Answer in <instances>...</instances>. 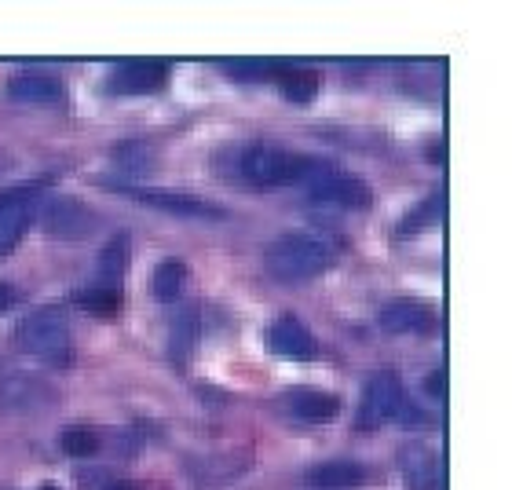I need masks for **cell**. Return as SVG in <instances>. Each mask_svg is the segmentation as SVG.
I'll return each mask as SVG.
<instances>
[{"label":"cell","instance_id":"obj_1","mask_svg":"<svg viewBox=\"0 0 512 490\" xmlns=\"http://www.w3.org/2000/svg\"><path fill=\"white\" fill-rule=\"evenodd\" d=\"M227 172L246 191H278V187H304L308 176L319 169V158L300 150L275 147V143H246L227 154Z\"/></svg>","mask_w":512,"mask_h":490},{"label":"cell","instance_id":"obj_2","mask_svg":"<svg viewBox=\"0 0 512 490\" xmlns=\"http://www.w3.org/2000/svg\"><path fill=\"white\" fill-rule=\"evenodd\" d=\"M337 253H341V245L330 242V238L311 235V231H293V235H282L267 245L264 267L275 282L297 286V282H311V278L326 275L337 264Z\"/></svg>","mask_w":512,"mask_h":490},{"label":"cell","instance_id":"obj_3","mask_svg":"<svg viewBox=\"0 0 512 490\" xmlns=\"http://www.w3.org/2000/svg\"><path fill=\"white\" fill-rule=\"evenodd\" d=\"M388 421L392 425H421L425 414L392 370H377L374 377H366L363 399H359V428H377Z\"/></svg>","mask_w":512,"mask_h":490},{"label":"cell","instance_id":"obj_4","mask_svg":"<svg viewBox=\"0 0 512 490\" xmlns=\"http://www.w3.org/2000/svg\"><path fill=\"white\" fill-rule=\"evenodd\" d=\"M15 344L26 355H37L52 366H70V359H74L70 322H66V311L59 304H48V308H37L33 315H26L15 330Z\"/></svg>","mask_w":512,"mask_h":490},{"label":"cell","instance_id":"obj_5","mask_svg":"<svg viewBox=\"0 0 512 490\" xmlns=\"http://www.w3.org/2000/svg\"><path fill=\"white\" fill-rule=\"evenodd\" d=\"M304 194L319 205H337V209H366L374 202V194L359 176L337 169L330 161H319V169L311 172L304 183Z\"/></svg>","mask_w":512,"mask_h":490},{"label":"cell","instance_id":"obj_6","mask_svg":"<svg viewBox=\"0 0 512 490\" xmlns=\"http://www.w3.org/2000/svg\"><path fill=\"white\" fill-rule=\"evenodd\" d=\"M121 194L136 198L139 205L147 209H158L165 216H180V220H224V209L209 198H198V194H176V191H132V187H118Z\"/></svg>","mask_w":512,"mask_h":490},{"label":"cell","instance_id":"obj_7","mask_svg":"<svg viewBox=\"0 0 512 490\" xmlns=\"http://www.w3.org/2000/svg\"><path fill=\"white\" fill-rule=\"evenodd\" d=\"M99 227L96 213L81 205L77 198H52L48 209H44V231L59 242H81Z\"/></svg>","mask_w":512,"mask_h":490},{"label":"cell","instance_id":"obj_8","mask_svg":"<svg viewBox=\"0 0 512 490\" xmlns=\"http://www.w3.org/2000/svg\"><path fill=\"white\" fill-rule=\"evenodd\" d=\"M169 85V63L161 59H132V63L114 66L110 74V92L118 96H150Z\"/></svg>","mask_w":512,"mask_h":490},{"label":"cell","instance_id":"obj_9","mask_svg":"<svg viewBox=\"0 0 512 490\" xmlns=\"http://www.w3.org/2000/svg\"><path fill=\"white\" fill-rule=\"evenodd\" d=\"M381 330L392 337H425L436 330V311L421 300H388L381 308Z\"/></svg>","mask_w":512,"mask_h":490},{"label":"cell","instance_id":"obj_10","mask_svg":"<svg viewBox=\"0 0 512 490\" xmlns=\"http://www.w3.org/2000/svg\"><path fill=\"white\" fill-rule=\"evenodd\" d=\"M4 96L11 103H30V107H48V103H63L66 88L59 77L41 74V70H22L4 81Z\"/></svg>","mask_w":512,"mask_h":490},{"label":"cell","instance_id":"obj_11","mask_svg":"<svg viewBox=\"0 0 512 490\" xmlns=\"http://www.w3.org/2000/svg\"><path fill=\"white\" fill-rule=\"evenodd\" d=\"M370 483V472L366 465L352 458H333V461H322L315 469H308L304 476V487L308 490H359Z\"/></svg>","mask_w":512,"mask_h":490},{"label":"cell","instance_id":"obj_12","mask_svg":"<svg viewBox=\"0 0 512 490\" xmlns=\"http://www.w3.org/2000/svg\"><path fill=\"white\" fill-rule=\"evenodd\" d=\"M267 348L282 359H311L315 355V337L297 315H282L267 326Z\"/></svg>","mask_w":512,"mask_h":490},{"label":"cell","instance_id":"obj_13","mask_svg":"<svg viewBox=\"0 0 512 490\" xmlns=\"http://www.w3.org/2000/svg\"><path fill=\"white\" fill-rule=\"evenodd\" d=\"M286 410L297 421H308V425H326L341 414V399L333 392H322V388H289L286 392Z\"/></svg>","mask_w":512,"mask_h":490},{"label":"cell","instance_id":"obj_14","mask_svg":"<svg viewBox=\"0 0 512 490\" xmlns=\"http://www.w3.org/2000/svg\"><path fill=\"white\" fill-rule=\"evenodd\" d=\"M399 469L406 472V480L414 490H443V461L421 443L399 450Z\"/></svg>","mask_w":512,"mask_h":490},{"label":"cell","instance_id":"obj_15","mask_svg":"<svg viewBox=\"0 0 512 490\" xmlns=\"http://www.w3.org/2000/svg\"><path fill=\"white\" fill-rule=\"evenodd\" d=\"M275 85L289 103H311L315 92H319V74L308 70V66H278Z\"/></svg>","mask_w":512,"mask_h":490},{"label":"cell","instance_id":"obj_16","mask_svg":"<svg viewBox=\"0 0 512 490\" xmlns=\"http://www.w3.org/2000/svg\"><path fill=\"white\" fill-rule=\"evenodd\" d=\"M77 308L88 311V315H99V319H114L121 311V286H107V282H92L77 293Z\"/></svg>","mask_w":512,"mask_h":490},{"label":"cell","instance_id":"obj_17","mask_svg":"<svg viewBox=\"0 0 512 490\" xmlns=\"http://www.w3.org/2000/svg\"><path fill=\"white\" fill-rule=\"evenodd\" d=\"M183 282H187V264L169 256V260H161L154 267V275H150V289H154V297L158 300H176L180 297Z\"/></svg>","mask_w":512,"mask_h":490},{"label":"cell","instance_id":"obj_18","mask_svg":"<svg viewBox=\"0 0 512 490\" xmlns=\"http://www.w3.org/2000/svg\"><path fill=\"white\" fill-rule=\"evenodd\" d=\"M59 447H63L70 458H92V454H99V447H103V436L88 425H70V428H63Z\"/></svg>","mask_w":512,"mask_h":490},{"label":"cell","instance_id":"obj_19","mask_svg":"<svg viewBox=\"0 0 512 490\" xmlns=\"http://www.w3.org/2000/svg\"><path fill=\"white\" fill-rule=\"evenodd\" d=\"M194 333H198V311L183 308L180 319H176V333H172V341H169V355L176 359V366L187 363V355H191L194 341H198Z\"/></svg>","mask_w":512,"mask_h":490},{"label":"cell","instance_id":"obj_20","mask_svg":"<svg viewBox=\"0 0 512 490\" xmlns=\"http://www.w3.org/2000/svg\"><path fill=\"white\" fill-rule=\"evenodd\" d=\"M77 487L81 490H139V483L110 469H81L77 472Z\"/></svg>","mask_w":512,"mask_h":490},{"label":"cell","instance_id":"obj_21","mask_svg":"<svg viewBox=\"0 0 512 490\" xmlns=\"http://www.w3.org/2000/svg\"><path fill=\"white\" fill-rule=\"evenodd\" d=\"M125 256H128L125 238H118V242H114V245H107V249L99 253V282H107V286H121V271H125Z\"/></svg>","mask_w":512,"mask_h":490},{"label":"cell","instance_id":"obj_22","mask_svg":"<svg viewBox=\"0 0 512 490\" xmlns=\"http://www.w3.org/2000/svg\"><path fill=\"white\" fill-rule=\"evenodd\" d=\"M439 209H443V194H436V198H428L425 205H421V209H414V220H406L403 227H399V231H395V235H414L417 227H425V224H436L439 220Z\"/></svg>","mask_w":512,"mask_h":490},{"label":"cell","instance_id":"obj_23","mask_svg":"<svg viewBox=\"0 0 512 490\" xmlns=\"http://www.w3.org/2000/svg\"><path fill=\"white\" fill-rule=\"evenodd\" d=\"M37 191H41L37 183H30V187H15V191H4L0 194V216L11 213V209H15L19 202H26V198H37Z\"/></svg>","mask_w":512,"mask_h":490},{"label":"cell","instance_id":"obj_24","mask_svg":"<svg viewBox=\"0 0 512 490\" xmlns=\"http://www.w3.org/2000/svg\"><path fill=\"white\" fill-rule=\"evenodd\" d=\"M15 304H19V293H15L8 282H0V315H4V311H11Z\"/></svg>","mask_w":512,"mask_h":490},{"label":"cell","instance_id":"obj_25","mask_svg":"<svg viewBox=\"0 0 512 490\" xmlns=\"http://www.w3.org/2000/svg\"><path fill=\"white\" fill-rule=\"evenodd\" d=\"M425 388H428V395H436V399H443V370H436V377L428 373V381H425Z\"/></svg>","mask_w":512,"mask_h":490},{"label":"cell","instance_id":"obj_26","mask_svg":"<svg viewBox=\"0 0 512 490\" xmlns=\"http://www.w3.org/2000/svg\"><path fill=\"white\" fill-rule=\"evenodd\" d=\"M37 490H55V487H37Z\"/></svg>","mask_w":512,"mask_h":490}]
</instances>
